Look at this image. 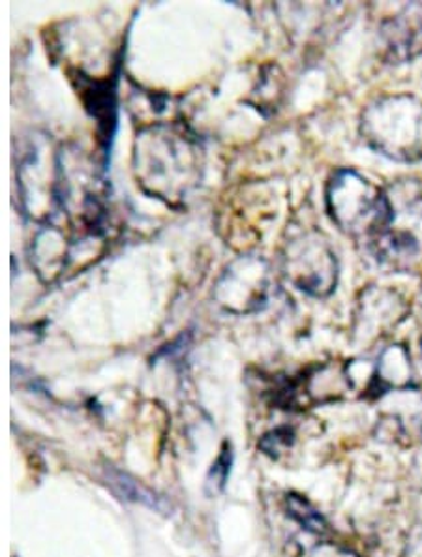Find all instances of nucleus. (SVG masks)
Segmentation results:
<instances>
[{
	"instance_id": "nucleus-1",
	"label": "nucleus",
	"mask_w": 422,
	"mask_h": 557,
	"mask_svg": "<svg viewBox=\"0 0 422 557\" xmlns=\"http://www.w3.org/2000/svg\"><path fill=\"white\" fill-rule=\"evenodd\" d=\"M132 170L149 198L181 211L203 184V145L183 123L147 124L134 139Z\"/></svg>"
},
{
	"instance_id": "nucleus-2",
	"label": "nucleus",
	"mask_w": 422,
	"mask_h": 557,
	"mask_svg": "<svg viewBox=\"0 0 422 557\" xmlns=\"http://www.w3.org/2000/svg\"><path fill=\"white\" fill-rule=\"evenodd\" d=\"M361 136L388 160L422 162V100L413 95H387L368 103L361 115Z\"/></svg>"
},
{
	"instance_id": "nucleus-3",
	"label": "nucleus",
	"mask_w": 422,
	"mask_h": 557,
	"mask_svg": "<svg viewBox=\"0 0 422 557\" xmlns=\"http://www.w3.org/2000/svg\"><path fill=\"white\" fill-rule=\"evenodd\" d=\"M325 201L334 224L351 237L370 243L393 224L387 190L357 171H336L328 181Z\"/></svg>"
},
{
	"instance_id": "nucleus-4",
	"label": "nucleus",
	"mask_w": 422,
	"mask_h": 557,
	"mask_svg": "<svg viewBox=\"0 0 422 557\" xmlns=\"http://www.w3.org/2000/svg\"><path fill=\"white\" fill-rule=\"evenodd\" d=\"M282 271L291 284L315 299H325L338 284V258L328 238L315 230L295 233L282 250Z\"/></svg>"
},
{
	"instance_id": "nucleus-5",
	"label": "nucleus",
	"mask_w": 422,
	"mask_h": 557,
	"mask_svg": "<svg viewBox=\"0 0 422 557\" xmlns=\"http://www.w3.org/2000/svg\"><path fill=\"white\" fill-rule=\"evenodd\" d=\"M274 286L276 280L271 263L256 253H245L225 267L214 284L212 299L224 312L250 315L265 310Z\"/></svg>"
},
{
	"instance_id": "nucleus-6",
	"label": "nucleus",
	"mask_w": 422,
	"mask_h": 557,
	"mask_svg": "<svg viewBox=\"0 0 422 557\" xmlns=\"http://www.w3.org/2000/svg\"><path fill=\"white\" fill-rule=\"evenodd\" d=\"M21 201L25 214L41 224H51L59 207V150L49 149L48 144H35L25 160L21 162Z\"/></svg>"
},
{
	"instance_id": "nucleus-7",
	"label": "nucleus",
	"mask_w": 422,
	"mask_h": 557,
	"mask_svg": "<svg viewBox=\"0 0 422 557\" xmlns=\"http://www.w3.org/2000/svg\"><path fill=\"white\" fill-rule=\"evenodd\" d=\"M409 305L400 293L388 287L364 289L357 302L355 333L359 336H382L408 315Z\"/></svg>"
},
{
	"instance_id": "nucleus-8",
	"label": "nucleus",
	"mask_w": 422,
	"mask_h": 557,
	"mask_svg": "<svg viewBox=\"0 0 422 557\" xmlns=\"http://www.w3.org/2000/svg\"><path fill=\"white\" fill-rule=\"evenodd\" d=\"M383 57L390 64L411 62L422 53V2H413L383 21L380 28Z\"/></svg>"
},
{
	"instance_id": "nucleus-9",
	"label": "nucleus",
	"mask_w": 422,
	"mask_h": 557,
	"mask_svg": "<svg viewBox=\"0 0 422 557\" xmlns=\"http://www.w3.org/2000/svg\"><path fill=\"white\" fill-rule=\"evenodd\" d=\"M74 238L55 222L41 225L30 245V265L44 284H53L72 267Z\"/></svg>"
},
{
	"instance_id": "nucleus-10",
	"label": "nucleus",
	"mask_w": 422,
	"mask_h": 557,
	"mask_svg": "<svg viewBox=\"0 0 422 557\" xmlns=\"http://www.w3.org/2000/svg\"><path fill=\"white\" fill-rule=\"evenodd\" d=\"M370 250L380 265L388 271L402 272L417 265L422 246L415 232L388 225L382 235L370 240Z\"/></svg>"
},
{
	"instance_id": "nucleus-11",
	"label": "nucleus",
	"mask_w": 422,
	"mask_h": 557,
	"mask_svg": "<svg viewBox=\"0 0 422 557\" xmlns=\"http://www.w3.org/2000/svg\"><path fill=\"white\" fill-rule=\"evenodd\" d=\"M413 380L411 359L404 346H390L383 351L375 370V381L385 387L406 388Z\"/></svg>"
},
{
	"instance_id": "nucleus-12",
	"label": "nucleus",
	"mask_w": 422,
	"mask_h": 557,
	"mask_svg": "<svg viewBox=\"0 0 422 557\" xmlns=\"http://www.w3.org/2000/svg\"><path fill=\"white\" fill-rule=\"evenodd\" d=\"M108 484H110L113 492L123 497V499L141 502V504L150 505V507H158V499L154 497V494H150L149 490L144 488L141 484L136 483V481L129 479L128 475H123V473H119V471H110Z\"/></svg>"
},
{
	"instance_id": "nucleus-13",
	"label": "nucleus",
	"mask_w": 422,
	"mask_h": 557,
	"mask_svg": "<svg viewBox=\"0 0 422 557\" xmlns=\"http://www.w3.org/2000/svg\"><path fill=\"white\" fill-rule=\"evenodd\" d=\"M287 505H289V515L302 523L307 530L313 531V533H321L325 530V522L321 518L318 510H313L308 502L300 499L299 496L287 497Z\"/></svg>"
},
{
	"instance_id": "nucleus-14",
	"label": "nucleus",
	"mask_w": 422,
	"mask_h": 557,
	"mask_svg": "<svg viewBox=\"0 0 422 557\" xmlns=\"http://www.w3.org/2000/svg\"><path fill=\"white\" fill-rule=\"evenodd\" d=\"M291 437H294V434L289 430H276L273 434L263 437V442H273V445L263 447V450H265L266 455H276L280 450L286 449V447L291 445V442H294Z\"/></svg>"
}]
</instances>
